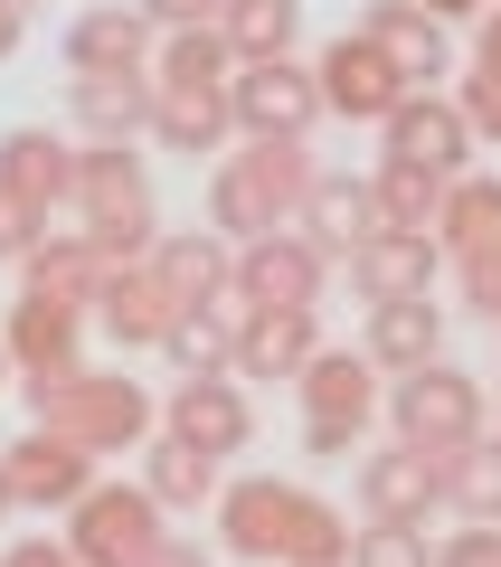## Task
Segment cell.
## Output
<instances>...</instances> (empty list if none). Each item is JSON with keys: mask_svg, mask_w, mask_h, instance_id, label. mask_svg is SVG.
<instances>
[{"mask_svg": "<svg viewBox=\"0 0 501 567\" xmlns=\"http://www.w3.org/2000/svg\"><path fill=\"white\" fill-rule=\"evenodd\" d=\"M331 284V256H321L303 227H275V237H246L237 246V303H321Z\"/></svg>", "mask_w": 501, "mask_h": 567, "instance_id": "7c38bea8", "label": "cell"}, {"mask_svg": "<svg viewBox=\"0 0 501 567\" xmlns=\"http://www.w3.org/2000/svg\"><path fill=\"white\" fill-rule=\"evenodd\" d=\"M142 492H152L161 511H200V502H218V454H200L190 445V435H171V425H161L152 445H142Z\"/></svg>", "mask_w": 501, "mask_h": 567, "instance_id": "f1b7e54d", "label": "cell"}, {"mask_svg": "<svg viewBox=\"0 0 501 567\" xmlns=\"http://www.w3.org/2000/svg\"><path fill=\"white\" fill-rule=\"evenodd\" d=\"M161 520H171V511H161L142 483H95L76 511H67V548H76L85 567H133V558H152V548L171 539Z\"/></svg>", "mask_w": 501, "mask_h": 567, "instance_id": "52a82bcc", "label": "cell"}, {"mask_svg": "<svg viewBox=\"0 0 501 567\" xmlns=\"http://www.w3.org/2000/svg\"><path fill=\"white\" fill-rule=\"evenodd\" d=\"M369 189H379V218L388 227H417V237H436V218H444V171H426V162H379L369 171Z\"/></svg>", "mask_w": 501, "mask_h": 567, "instance_id": "1f68e13d", "label": "cell"}, {"mask_svg": "<svg viewBox=\"0 0 501 567\" xmlns=\"http://www.w3.org/2000/svg\"><path fill=\"white\" fill-rule=\"evenodd\" d=\"M152 284L161 293H171V303H227V293H237V246L218 237V227H161L152 237Z\"/></svg>", "mask_w": 501, "mask_h": 567, "instance_id": "5bb4252c", "label": "cell"}, {"mask_svg": "<svg viewBox=\"0 0 501 567\" xmlns=\"http://www.w3.org/2000/svg\"><path fill=\"white\" fill-rule=\"evenodd\" d=\"M29 406H39V425L76 435L85 454H133L161 425V406L142 398V379H123V369H67V379L29 388Z\"/></svg>", "mask_w": 501, "mask_h": 567, "instance_id": "277c9868", "label": "cell"}, {"mask_svg": "<svg viewBox=\"0 0 501 567\" xmlns=\"http://www.w3.org/2000/svg\"><path fill=\"white\" fill-rule=\"evenodd\" d=\"M303 237H313L321 246V256H331V265H350V256H360V246L369 237H379V189H369V181H341V171H321V181L313 189H303Z\"/></svg>", "mask_w": 501, "mask_h": 567, "instance_id": "44dd1931", "label": "cell"}, {"mask_svg": "<svg viewBox=\"0 0 501 567\" xmlns=\"http://www.w3.org/2000/svg\"><path fill=\"white\" fill-rule=\"evenodd\" d=\"M171 293H161L152 284V265H114V275H104V293H95V322H104V341L114 350H161V331H171Z\"/></svg>", "mask_w": 501, "mask_h": 567, "instance_id": "d4e9b609", "label": "cell"}, {"mask_svg": "<svg viewBox=\"0 0 501 567\" xmlns=\"http://www.w3.org/2000/svg\"><path fill=\"white\" fill-rule=\"evenodd\" d=\"M218 39L237 48V66L294 58V48H303V0H227V10H218Z\"/></svg>", "mask_w": 501, "mask_h": 567, "instance_id": "f546056e", "label": "cell"}, {"mask_svg": "<svg viewBox=\"0 0 501 567\" xmlns=\"http://www.w3.org/2000/svg\"><path fill=\"white\" fill-rule=\"evenodd\" d=\"M237 293L227 303H190L171 312V331H161V360L181 369V379H237Z\"/></svg>", "mask_w": 501, "mask_h": 567, "instance_id": "4316f807", "label": "cell"}, {"mask_svg": "<svg viewBox=\"0 0 501 567\" xmlns=\"http://www.w3.org/2000/svg\"><path fill=\"white\" fill-rule=\"evenodd\" d=\"M360 39L379 48L417 95H426L436 76H454V39H444V20L426 10V0H369V10H360Z\"/></svg>", "mask_w": 501, "mask_h": 567, "instance_id": "9a60e30c", "label": "cell"}, {"mask_svg": "<svg viewBox=\"0 0 501 567\" xmlns=\"http://www.w3.org/2000/svg\"><path fill=\"white\" fill-rule=\"evenodd\" d=\"M454 275H463V303H473L482 322H501V237L454 246Z\"/></svg>", "mask_w": 501, "mask_h": 567, "instance_id": "e575fe53", "label": "cell"}, {"mask_svg": "<svg viewBox=\"0 0 501 567\" xmlns=\"http://www.w3.org/2000/svg\"><path fill=\"white\" fill-rule=\"evenodd\" d=\"M133 567H208V558H200V548H190V539H161L152 558H133Z\"/></svg>", "mask_w": 501, "mask_h": 567, "instance_id": "60d3db41", "label": "cell"}, {"mask_svg": "<svg viewBox=\"0 0 501 567\" xmlns=\"http://www.w3.org/2000/svg\"><path fill=\"white\" fill-rule=\"evenodd\" d=\"M454 104H463V123H473V142H501V66H473Z\"/></svg>", "mask_w": 501, "mask_h": 567, "instance_id": "8d00e7d4", "label": "cell"}, {"mask_svg": "<svg viewBox=\"0 0 501 567\" xmlns=\"http://www.w3.org/2000/svg\"><path fill=\"white\" fill-rule=\"evenodd\" d=\"M67 208H76V227H85L114 265L152 256V237H161L152 171H142L133 142H85V152H76V199H67Z\"/></svg>", "mask_w": 501, "mask_h": 567, "instance_id": "3957f363", "label": "cell"}, {"mask_svg": "<svg viewBox=\"0 0 501 567\" xmlns=\"http://www.w3.org/2000/svg\"><path fill=\"white\" fill-rule=\"evenodd\" d=\"M436 473H444V511H463V520H501V435H492V425H482L473 445L436 454Z\"/></svg>", "mask_w": 501, "mask_h": 567, "instance_id": "4dcf8cb0", "label": "cell"}, {"mask_svg": "<svg viewBox=\"0 0 501 567\" xmlns=\"http://www.w3.org/2000/svg\"><path fill=\"white\" fill-rule=\"evenodd\" d=\"M360 511L369 520H407V529H426L444 511V473H436V454H417L398 435V445H379V454H360Z\"/></svg>", "mask_w": 501, "mask_h": 567, "instance_id": "2e32d148", "label": "cell"}, {"mask_svg": "<svg viewBox=\"0 0 501 567\" xmlns=\"http://www.w3.org/2000/svg\"><path fill=\"white\" fill-rule=\"evenodd\" d=\"M20 39H29V10H10V0H0V66L20 58Z\"/></svg>", "mask_w": 501, "mask_h": 567, "instance_id": "b9f144b4", "label": "cell"}, {"mask_svg": "<svg viewBox=\"0 0 501 567\" xmlns=\"http://www.w3.org/2000/svg\"><path fill=\"white\" fill-rule=\"evenodd\" d=\"M350 567H436V548L407 520H369V529H350Z\"/></svg>", "mask_w": 501, "mask_h": 567, "instance_id": "836d02e7", "label": "cell"}, {"mask_svg": "<svg viewBox=\"0 0 501 567\" xmlns=\"http://www.w3.org/2000/svg\"><path fill=\"white\" fill-rule=\"evenodd\" d=\"M0 341H10L20 388H48V379H67V369H85V303L20 293V303H10V322H0Z\"/></svg>", "mask_w": 501, "mask_h": 567, "instance_id": "30bf717a", "label": "cell"}, {"mask_svg": "<svg viewBox=\"0 0 501 567\" xmlns=\"http://www.w3.org/2000/svg\"><path fill=\"white\" fill-rule=\"evenodd\" d=\"M152 39L161 29L142 20V0H104V10H76L67 20V76H152Z\"/></svg>", "mask_w": 501, "mask_h": 567, "instance_id": "ac0fdd59", "label": "cell"}, {"mask_svg": "<svg viewBox=\"0 0 501 567\" xmlns=\"http://www.w3.org/2000/svg\"><path fill=\"white\" fill-rule=\"evenodd\" d=\"M482 237H501V181H473V171H463V181L444 189L436 246H444V256H454V246H482Z\"/></svg>", "mask_w": 501, "mask_h": 567, "instance_id": "d6a6232c", "label": "cell"}, {"mask_svg": "<svg viewBox=\"0 0 501 567\" xmlns=\"http://www.w3.org/2000/svg\"><path fill=\"white\" fill-rule=\"evenodd\" d=\"M388 425H398L417 454H454V445H473L482 425H492V406H482V379H473V369L426 360V369H407V379L388 388Z\"/></svg>", "mask_w": 501, "mask_h": 567, "instance_id": "8992f818", "label": "cell"}, {"mask_svg": "<svg viewBox=\"0 0 501 567\" xmlns=\"http://www.w3.org/2000/svg\"><path fill=\"white\" fill-rule=\"evenodd\" d=\"M218 539L227 558H256V567H350V520L321 492L275 483V473H246L218 492Z\"/></svg>", "mask_w": 501, "mask_h": 567, "instance_id": "6da1fadb", "label": "cell"}, {"mask_svg": "<svg viewBox=\"0 0 501 567\" xmlns=\"http://www.w3.org/2000/svg\"><path fill=\"white\" fill-rule=\"evenodd\" d=\"M161 425H171V435H190L200 454H218V464L256 445V406H246L237 379H181L171 398H161Z\"/></svg>", "mask_w": 501, "mask_h": 567, "instance_id": "d6986e66", "label": "cell"}, {"mask_svg": "<svg viewBox=\"0 0 501 567\" xmlns=\"http://www.w3.org/2000/svg\"><path fill=\"white\" fill-rule=\"evenodd\" d=\"M95 464L104 454H85L76 435H58V425H29L20 445H0V473H10V492H20V511H76L85 492H95Z\"/></svg>", "mask_w": 501, "mask_h": 567, "instance_id": "9c48e42d", "label": "cell"}, {"mask_svg": "<svg viewBox=\"0 0 501 567\" xmlns=\"http://www.w3.org/2000/svg\"><path fill=\"white\" fill-rule=\"evenodd\" d=\"M20 275H29V293H58V303H85V312H95V293H104V275H114V256H104L85 227H48V237L20 256Z\"/></svg>", "mask_w": 501, "mask_h": 567, "instance_id": "cb8c5ba5", "label": "cell"}, {"mask_svg": "<svg viewBox=\"0 0 501 567\" xmlns=\"http://www.w3.org/2000/svg\"><path fill=\"white\" fill-rule=\"evenodd\" d=\"M237 133V104H227V76H152V142L161 152H227Z\"/></svg>", "mask_w": 501, "mask_h": 567, "instance_id": "4fadbf2b", "label": "cell"}, {"mask_svg": "<svg viewBox=\"0 0 501 567\" xmlns=\"http://www.w3.org/2000/svg\"><path fill=\"white\" fill-rule=\"evenodd\" d=\"M0 567H85V558L67 539H10V558H0Z\"/></svg>", "mask_w": 501, "mask_h": 567, "instance_id": "ab89813d", "label": "cell"}, {"mask_svg": "<svg viewBox=\"0 0 501 567\" xmlns=\"http://www.w3.org/2000/svg\"><path fill=\"white\" fill-rule=\"evenodd\" d=\"M303 454L313 464H350L369 435V416H379V360L369 350H313V369H303Z\"/></svg>", "mask_w": 501, "mask_h": 567, "instance_id": "5b68a950", "label": "cell"}, {"mask_svg": "<svg viewBox=\"0 0 501 567\" xmlns=\"http://www.w3.org/2000/svg\"><path fill=\"white\" fill-rule=\"evenodd\" d=\"M67 114L85 142H133L152 133V76H67Z\"/></svg>", "mask_w": 501, "mask_h": 567, "instance_id": "83f0119b", "label": "cell"}, {"mask_svg": "<svg viewBox=\"0 0 501 567\" xmlns=\"http://www.w3.org/2000/svg\"><path fill=\"white\" fill-rule=\"evenodd\" d=\"M436 237L417 227H379V237L350 256V284H360V303H398V293H436Z\"/></svg>", "mask_w": 501, "mask_h": 567, "instance_id": "603a6c76", "label": "cell"}, {"mask_svg": "<svg viewBox=\"0 0 501 567\" xmlns=\"http://www.w3.org/2000/svg\"><path fill=\"white\" fill-rule=\"evenodd\" d=\"M426 10H436V20H463V10H482V0H426Z\"/></svg>", "mask_w": 501, "mask_h": 567, "instance_id": "7bdbcfd3", "label": "cell"}, {"mask_svg": "<svg viewBox=\"0 0 501 567\" xmlns=\"http://www.w3.org/2000/svg\"><path fill=\"white\" fill-rule=\"evenodd\" d=\"M39 237H48V208H39V199H20V189L0 181V265H20Z\"/></svg>", "mask_w": 501, "mask_h": 567, "instance_id": "d590c367", "label": "cell"}, {"mask_svg": "<svg viewBox=\"0 0 501 567\" xmlns=\"http://www.w3.org/2000/svg\"><path fill=\"white\" fill-rule=\"evenodd\" d=\"M369 360L388 369V379H407V369L444 360V303L436 293H398V303H369Z\"/></svg>", "mask_w": 501, "mask_h": 567, "instance_id": "7402d4cb", "label": "cell"}, {"mask_svg": "<svg viewBox=\"0 0 501 567\" xmlns=\"http://www.w3.org/2000/svg\"><path fill=\"white\" fill-rule=\"evenodd\" d=\"M379 142H388V162H426V171H444V181H463V162H473V123H463V104L454 95H407L398 114L379 123Z\"/></svg>", "mask_w": 501, "mask_h": 567, "instance_id": "e0dca14e", "label": "cell"}, {"mask_svg": "<svg viewBox=\"0 0 501 567\" xmlns=\"http://www.w3.org/2000/svg\"><path fill=\"white\" fill-rule=\"evenodd\" d=\"M313 152L303 142H246V152H227L218 181H208V227H218L227 246L246 237H275V227L303 218V189H313Z\"/></svg>", "mask_w": 501, "mask_h": 567, "instance_id": "7a4b0ae2", "label": "cell"}, {"mask_svg": "<svg viewBox=\"0 0 501 567\" xmlns=\"http://www.w3.org/2000/svg\"><path fill=\"white\" fill-rule=\"evenodd\" d=\"M10 511H20V492H10V473H0V529H10Z\"/></svg>", "mask_w": 501, "mask_h": 567, "instance_id": "ee69618b", "label": "cell"}, {"mask_svg": "<svg viewBox=\"0 0 501 567\" xmlns=\"http://www.w3.org/2000/svg\"><path fill=\"white\" fill-rule=\"evenodd\" d=\"M0 181L20 189V199H39V208H67V199H76V142L48 133V123L0 133Z\"/></svg>", "mask_w": 501, "mask_h": 567, "instance_id": "484cf974", "label": "cell"}, {"mask_svg": "<svg viewBox=\"0 0 501 567\" xmlns=\"http://www.w3.org/2000/svg\"><path fill=\"white\" fill-rule=\"evenodd\" d=\"M227 104H237V133L246 142H313L321 123V76L303 58H256L227 76Z\"/></svg>", "mask_w": 501, "mask_h": 567, "instance_id": "ba28073f", "label": "cell"}, {"mask_svg": "<svg viewBox=\"0 0 501 567\" xmlns=\"http://www.w3.org/2000/svg\"><path fill=\"white\" fill-rule=\"evenodd\" d=\"M321 350V322L303 303H246L237 312V379H303Z\"/></svg>", "mask_w": 501, "mask_h": 567, "instance_id": "ffe728a7", "label": "cell"}, {"mask_svg": "<svg viewBox=\"0 0 501 567\" xmlns=\"http://www.w3.org/2000/svg\"><path fill=\"white\" fill-rule=\"evenodd\" d=\"M436 567H501V520H463L454 539L436 548Z\"/></svg>", "mask_w": 501, "mask_h": 567, "instance_id": "74e56055", "label": "cell"}, {"mask_svg": "<svg viewBox=\"0 0 501 567\" xmlns=\"http://www.w3.org/2000/svg\"><path fill=\"white\" fill-rule=\"evenodd\" d=\"M10 10H29V0H10Z\"/></svg>", "mask_w": 501, "mask_h": 567, "instance_id": "bcb514c9", "label": "cell"}, {"mask_svg": "<svg viewBox=\"0 0 501 567\" xmlns=\"http://www.w3.org/2000/svg\"><path fill=\"white\" fill-rule=\"evenodd\" d=\"M227 0H142V20L152 29H218Z\"/></svg>", "mask_w": 501, "mask_h": 567, "instance_id": "f35d334b", "label": "cell"}, {"mask_svg": "<svg viewBox=\"0 0 501 567\" xmlns=\"http://www.w3.org/2000/svg\"><path fill=\"white\" fill-rule=\"evenodd\" d=\"M313 76H321V114H350V123H388L407 95H417V85H407L398 66H388L379 48L360 39V29H341V39L321 48Z\"/></svg>", "mask_w": 501, "mask_h": 567, "instance_id": "8fae6325", "label": "cell"}, {"mask_svg": "<svg viewBox=\"0 0 501 567\" xmlns=\"http://www.w3.org/2000/svg\"><path fill=\"white\" fill-rule=\"evenodd\" d=\"M10 379H20V369H10V341H0V388H10Z\"/></svg>", "mask_w": 501, "mask_h": 567, "instance_id": "f6af8a7d", "label": "cell"}]
</instances>
